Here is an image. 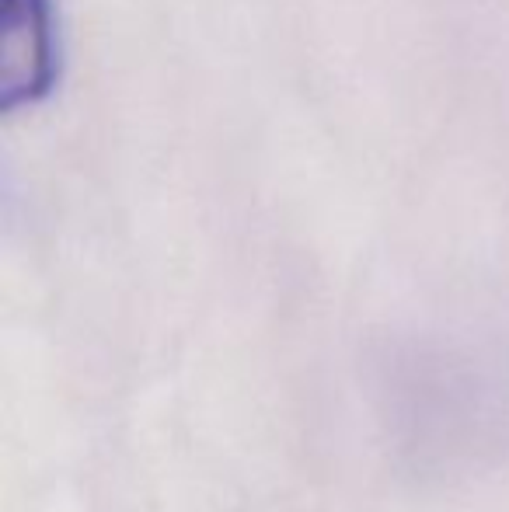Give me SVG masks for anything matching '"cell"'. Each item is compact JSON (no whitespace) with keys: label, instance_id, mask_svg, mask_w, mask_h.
<instances>
[{"label":"cell","instance_id":"cell-1","mask_svg":"<svg viewBox=\"0 0 509 512\" xmlns=\"http://www.w3.org/2000/svg\"><path fill=\"white\" fill-rule=\"evenodd\" d=\"M60 81L53 0H0V112L46 102Z\"/></svg>","mask_w":509,"mask_h":512}]
</instances>
